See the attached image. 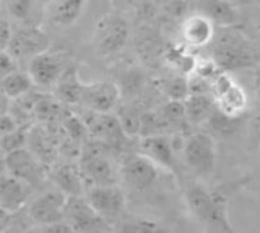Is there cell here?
Returning <instances> with one entry per match:
<instances>
[{
  "instance_id": "3",
  "label": "cell",
  "mask_w": 260,
  "mask_h": 233,
  "mask_svg": "<svg viewBox=\"0 0 260 233\" xmlns=\"http://www.w3.org/2000/svg\"><path fill=\"white\" fill-rule=\"evenodd\" d=\"M213 62L220 71L240 69L254 63V52L239 36L233 33H223L217 39L213 37Z\"/></svg>"
},
{
  "instance_id": "18",
  "label": "cell",
  "mask_w": 260,
  "mask_h": 233,
  "mask_svg": "<svg viewBox=\"0 0 260 233\" xmlns=\"http://www.w3.org/2000/svg\"><path fill=\"white\" fill-rule=\"evenodd\" d=\"M198 11L214 26L231 28L239 23L237 8L228 0H198Z\"/></svg>"
},
{
  "instance_id": "28",
  "label": "cell",
  "mask_w": 260,
  "mask_h": 233,
  "mask_svg": "<svg viewBox=\"0 0 260 233\" xmlns=\"http://www.w3.org/2000/svg\"><path fill=\"white\" fill-rule=\"evenodd\" d=\"M26 143H28V134L20 126H17L13 132L0 137V149H2L4 154H10L17 149L26 148Z\"/></svg>"
},
{
  "instance_id": "8",
  "label": "cell",
  "mask_w": 260,
  "mask_h": 233,
  "mask_svg": "<svg viewBox=\"0 0 260 233\" xmlns=\"http://www.w3.org/2000/svg\"><path fill=\"white\" fill-rule=\"evenodd\" d=\"M5 169L8 173L28 183L32 189L42 187L46 181V172L34 152L26 148L5 154Z\"/></svg>"
},
{
  "instance_id": "4",
  "label": "cell",
  "mask_w": 260,
  "mask_h": 233,
  "mask_svg": "<svg viewBox=\"0 0 260 233\" xmlns=\"http://www.w3.org/2000/svg\"><path fill=\"white\" fill-rule=\"evenodd\" d=\"M185 164L198 177L207 178L216 167V144L211 135L205 132L191 134L182 148Z\"/></svg>"
},
{
  "instance_id": "33",
  "label": "cell",
  "mask_w": 260,
  "mask_h": 233,
  "mask_svg": "<svg viewBox=\"0 0 260 233\" xmlns=\"http://www.w3.org/2000/svg\"><path fill=\"white\" fill-rule=\"evenodd\" d=\"M11 33H13V26L10 25V22L5 19H0V51L8 48Z\"/></svg>"
},
{
  "instance_id": "31",
  "label": "cell",
  "mask_w": 260,
  "mask_h": 233,
  "mask_svg": "<svg viewBox=\"0 0 260 233\" xmlns=\"http://www.w3.org/2000/svg\"><path fill=\"white\" fill-rule=\"evenodd\" d=\"M17 69V60L7 51H0V80Z\"/></svg>"
},
{
  "instance_id": "30",
  "label": "cell",
  "mask_w": 260,
  "mask_h": 233,
  "mask_svg": "<svg viewBox=\"0 0 260 233\" xmlns=\"http://www.w3.org/2000/svg\"><path fill=\"white\" fill-rule=\"evenodd\" d=\"M64 128L68 131V134L71 135L72 140H83L87 137V128L86 123H83L78 116L69 113L64 119Z\"/></svg>"
},
{
  "instance_id": "11",
  "label": "cell",
  "mask_w": 260,
  "mask_h": 233,
  "mask_svg": "<svg viewBox=\"0 0 260 233\" xmlns=\"http://www.w3.org/2000/svg\"><path fill=\"white\" fill-rule=\"evenodd\" d=\"M86 128L87 138L107 144L112 149L119 148L127 138L116 113L112 112H92L86 122Z\"/></svg>"
},
{
  "instance_id": "12",
  "label": "cell",
  "mask_w": 260,
  "mask_h": 233,
  "mask_svg": "<svg viewBox=\"0 0 260 233\" xmlns=\"http://www.w3.org/2000/svg\"><path fill=\"white\" fill-rule=\"evenodd\" d=\"M121 97L119 88L112 81L81 83L78 104L90 112H112Z\"/></svg>"
},
{
  "instance_id": "22",
  "label": "cell",
  "mask_w": 260,
  "mask_h": 233,
  "mask_svg": "<svg viewBox=\"0 0 260 233\" xmlns=\"http://www.w3.org/2000/svg\"><path fill=\"white\" fill-rule=\"evenodd\" d=\"M34 86V81L31 75L25 71H13L7 77L0 80V91H2L7 97L11 100H19L31 92Z\"/></svg>"
},
{
  "instance_id": "39",
  "label": "cell",
  "mask_w": 260,
  "mask_h": 233,
  "mask_svg": "<svg viewBox=\"0 0 260 233\" xmlns=\"http://www.w3.org/2000/svg\"><path fill=\"white\" fill-rule=\"evenodd\" d=\"M113 4H122V2H125V0H112Z\"/></svg>"
},
{
  "instance_id": "20",
  "label": "cell",
  "mask_w": 260,
  "mask_h": 233,
  "mask_svg": "<svg viewBox=\"0 0 260 233\" xmlns=\"http://www.w3.org/2000/svg\"><path fill=\"white\" fill-rule=\"evenodd\" d=\"M213 28H214V25L210 20H207L201 14H196L185 20L182 34L188 45L201 48V46H205L210 42H213V37H214Z\"/></svg>"
},
{
  "instance_id": "9",
  "label": "cell",
  "mask_w": 260,
  "mask_h": 233,
  "mask_svg": "<svg viewBox=\"0 0 260 233\" xmlns=\"http://www.w3.org/2000/svg\"><path fill=\"white\" fill-rule=\"evenodd\" d=\"M124 183L137 192L152 189L159 178V167L143 154L128 155L121 166Z\"/></svg>"
},
{
  "instance_id": "17",
  "label": "cell",
  "mask_w": 260,
  "mask_h": 233,
  "mask_svg": "<svg viewBox=\"0 0 260 233\" xmlns=\"http://www.w3.org/2000/svg\"><path fill=\"white\" fill-rule=\"evenodd\" d=\"M32 187L11 173H0V207L8 213L20 210L32 193Z\"/></svg>"
},
{
  "instance_id": "21",
  "label": "cell",
  "mask_w": 260,
  "mask_h": 233,
  "mask_svg": "<svg viewBox=\"0 0 260 233\" xmlns=\"http://www.w3.org/2000/svg\"><path fill=\"white\" fill-rule=\"evenodd\" d=\"M87 0H51L49 13L54 23L60 26H71L81 17Z\"/></svg>"
},
{
  "instance_id": "29",
  "label": "cell",
  "mask_w": 260,
  "mask_h": 233,
  "mask_svg": "<svg viewBox=\"0 0 260 233\" xmlns=\"http://www.w3.org/2000/svg\"><path fill=\"white\" fill-rule=\"evenodd\" d=\"M166 94L170 100H179L184 101L188 97V81L184 77H176L167 81L166 84Z\"/></svg>"
},
{
  "instance_id": "2",
  "label": "cell",
  "mask_w": 260,
  "mask_h": 233,
  "mask_svg": "<svg viewBox=\"0 0 260 233\" xmlns=\"http://www.w3.org/2000/svg\"><path fill=\"white\" fill-rule=\"evenodd\" d=\"M112 148L100 141L90 140L84 144L80 155V173L83 181L90 186L115 184L118 181V173L110 152Z\"/></svg>"
},
{
  "instance_id": "14",
  "label": "cell",
  "mask_w": 260,
  "mask_h": 233,
  "mask_svg": "<svg viewBox=\"0 0 260 233\" xmlns=\"http://www.w3.org/2000/svg\"><path fill=\"white\" fill-rule=\"evenodd\" d=\"M68 195L61 190H46L28 206L29 218L39 225H51L64 221V202Z\"/></svg>"
},
{
  "instance_id": "26",
  "label": "cell",
  "mask_w": 260,
  "mask_h": 233,
  "mask_svg": "<svg viewBox=\"0 0 260 233\" xmlns=\"http://www.w3.org/2000/svg\"><path fill=\"white\" fill-rule=\"evenodd\" d=\"M156 113L162 126H176V125L187 122L184 101H179V100H169L164 106L158 109Z\"/></svg>"
},
{
  "instance_id": "5",
  "label": "cell",
  "mask_w": 260,
  "mask_h": 233,
  "mask_svg": "<svg viewBox=\"0 0 260 233\" xmlns=\"http://www.w3.org/2000/svg\"><path fill=\"white\" fill-rule=\"evenodd\" d=\"M90 207L110 225L115 222L125 209V196L121 187L115 184L89 186L84 195Z\"/></svg>"
},
{
  "instance_id": "25",
  "label": "cell",
  "mask_w": 260,
  "mask_h": 233,
  "mask_svg": "<svg viewBox=\"0 0 260 233\" xmlns=\"http://www.w3.org/2000/svg\"><path fill=\"white\" fill-rule=\"evenodd\" d=\"M55 89L61 101L69 103V104H78L81 81L78 80L77 72L74 69H68V68L64 69V72L55 83Z\"/></svg>"
},
{
  "instance_id": "10",
  "label": "cell",
  "mask_w": 260,
  "mask_h": 233,
  "mask_svg": "<svg viewBox=\"0 0 260 233\" xmlns=\"http://www.w3.org/2000/svg\"><path fill=\"white\" fill-rule=\"evenodd\" d=\"M128 40L127 23L116 16H104L95 26L93 45L103 55L119 52Z\"/></svg>"
},
{
  "instance_id": "24",
  "label": "cell",
  "mask_w": 260,
  "mask_h": 233,
  "mask_svg": "<svg viewBox=\"0 0 260 233\" xmlns=\"http://www.w3.org/2000/svg\"><path fill=\"white\" fill-rule=\"evenodd\" d=\"M54 183L64 195H80L83 189V177L78 167L61 166L54 172Z\"/></svg>"
},
{
  "instance_id": "36",
  "label": "cell",
  "mask_w": 260,
  "mask_h": 233,
  "mask_svg": "<svg viewBox=\"0 0 260 233\" xmlns=\"http://www.w3.org/2000/svg\"><path fill=\"white\" fill-rule=\"evenodd\" d=\"M8 216H10V213H8L4 207H0V228H2V224L7 221Z\"/></svg>"
},
{
  "instance_id": "27",
  "label": "cell",
  "mask_w": 260,
  "mask_h": 233,
  "mask_svg": "<svg viewBox=\"0 0 260 233\" xmlns=\"http://www.w3.org/2000/svg\"><path fill=\"white\" fill-rule=\"evenodd\" d=\"M141 112L137 107L124 106L118 110L116 116L127 137H137L141 131Z\"/></svg>"
},
{
  "instance_id": "35",
  "label": "cell",
  "mask_w": 260,
  "mask_h": 233,
  "mask_svg": "<svg viewBox=\"0 0 260 233\" xmlns=\"http://www.w3.org/2000/svg\"><path fill=\"white\" fill-rule=\"evenodd\" d=\"M230 4H233L236 8H243V7H249L252 5L255 0H228Z\"/></svg>"
},
{
  "instance_id": "32",
  "label": "cell",
  "mask_w": 260,
  "mask_h": 233,
  "mask_svg": "<svg viewBox=\"0 0 260 233\" xmlns=\"http://www.w3.org/2000/svg\"><path fill=\"white\" fill-rule=\"evenodd\" d=\"M17 126H19L17 120L14 119V116L10 112L0 115V137H4V135L13 132Z\"/></svg>"
},
{
  "instance_id": "7",
  "label": "cell",
  "mask_w": 260,
  "mask_h": 233,
  "mask_svg": "<svg viewBox=\"0 0 260 233\" xmlns=\"http://www.w3.org/2000/svg\"><path fill=\"white\" fill-rule=\"evenodd\" d=\"M64 221L74 231H106L110 224L104 221L81 195H69L64 202Z\"/></svg>"
},
{
  "instance_id": "6",
  "label": "cell",
  "mask_w": 260,
  "mask_h": 233,
  "mask_svg": "<svg viewBox=\"0 0 260 233\" xmlns=\"http://www.w3.org/2000/svg\"><path fill=\"white\" fill-rule=\"evenodd\" d=\"M51 39L43 33L37 25L22 23L17 28H13L11 39L7 51L16 60H29L34 55L49 49Z\"/></svg>"
},
{
  "instance_id": "16",
  "label": "cell",
  "mask_w": 260,
  "mask_h": 233,
  "mask_svg": "<svg viewBox=\"0 0 260 233\" xmlns=\"http://www.w3.org/2000/svg\"><path fill=\"white\" fill-rule=\"evenodd\" d=\"M140 154L146 155L158 167L170 172L176 170V155L173 141L162 134L143 135L140 140Z\"/></svg>"
},
{
  "instance_id": "37",
  "label": "cell",
  "mask_w": 260,
  "mask_h": 233,
  "mask_svg": "<svg viewBox=\"0 0 260 233\" xmlns=\"http://www.w3.org/2000/svg\"><path fill=\"white\" fill-rule=\"evenodd\" d=\"M4 158H5V154L2 152V149H0V164H5V160Z\"/></svg>"
},
{
  "instance_id": "38",
  "label": "cell",
  "mask_w": 260,
  "mask_h": 233,
  "mask_svg": "<svg viewBox=\"0 0 260 233\" xmlns=\"http://www.w3.org/2000/svg\"><path fill=\"white\" fill-rule=\"evenodd\" d=\"M155 2H156L158 5H166V4L170 2V0H155Z\"/></svg>"
},
{
  "instance_id": "1",
  "label": "cell",
  "mask_w": 260,
  "mask_h": 233,
  "mask_svg": "<svg viewBox=\"0 0 260 233\" xmlns=\"http://www.w3.org/2000/svg\"><path fill=\"white\" fill-rule=\"evenodd\" d=\"M185 202L190 213L208 230H231L226 218V204L220 195L211 193L199 183H193L185 190Z\"/></svg>"
},
{
  "instance_id": "19",
  "label": "cell",
  "mask_w": 260,
  "mask_h": 233,
  "mask_svg": "<svg viewBox=\"0 0 260 233\" xmlns=\"http://www.w3.org/2000/svg\"><path fill=\"white\" fill-rule=\"evenodd\" d=\"M185 120L190 125H202L208 122L216 109V100L213 94H188L184 100Z\"/></svg>"
},
{
  "instance_id": "13",
  "label": "cell",
  "mask_w": 260,
  "mask_h": 233,
  "mask_svg": "<svg viewBox=\"0 0 260 233\" xmlns=\"http://www.w3.org/2000/svg\"><path fill=\"white\" fill-rule=\"evenodd\" d=\"M211 92L219 110L226 115L237 116L246 107V95L243 89L230 75H226L225 71L219 72L211 80Z\"/></svg>"
},
{
  "instance_id": "34",
  "label": "cell",
  "mask_w": 260,
  "mask_h": 233,
  "mask_svg": "<svg viewBox=\"0 0 260 233\" xmlns=\"http://www.w3.org/2000/svg\"><path fill=\"white\" fill-rule=\"evenodd\" d=\"M10 101H11V98L7 97L2 91H0V115L10 112V107H11V103Z\"/></svg>"
},
{
  "instance_id": "15",
  "label": "cell",
  "mask_w": 260,
  "mask_h": 233,
  "mask_svg": "<svg viewBox=\"0 0 260 233\" xmlns=\"http://www.w3.org/2000/svg\"><path fill=\"white\" fill-rule=\"evenodd\" d=\"M64 69L66 66L63 57L51 52L49 49L28 60V74L31 75L34 84L40 88H54Z\"/></svg>"
},
{
  "instance_id": "23",
  "label": "cell",
  "mask_w": 260,
  "mask_h": 233,
  "mask_svg": "<svg viewBox=\"0 0 260 233\" xmlns=\"http://www.w3.org/2000/svg\"><path fill=\"white\" fill-rule=\"evenodd\" d=\"M2 2L7 13L25 25H36V16L43 5V0H2Z\"/></svg>"
}]
</instances>
